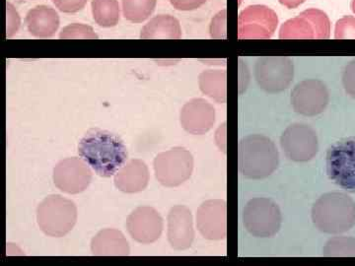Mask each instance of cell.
Here are the masks:
<instances>
[{"mask_svg": "<svg viewBox=\"0 0 355 266\" xmlns=\"http://www.w3.org/2000/svg\"><path fill=\"white\" fill-rule=\"evenodd\" d=\"M329 100L328 88L317 79H308L298 83L291 93L294 111L305 116H315L323 113Z\"/></svg>", "mask_w": 355, "mask_h": 266, "instance_id": "7c38bea8", "label": "cell"}, {"mask_svg": "<svg viewBox=\"0 0 355 266\" xmlns=\"http://www.w3.org/2000/svg\"><path fill=\"white\" fill-rule=\"evenodd\" d=\"M335 38L336 39H355V18L345 16L336 22Z\"/></svg>", "mask_w": 355, "mask_h": 266, "instance_id": "83f0119b", "label": "cell"}, {"mask_svg": "<svg viewBox=\"0 0 355 266\" xmlns=\"http://www.w3.org/2000/svg\"><path fill=\"white\" fill-rule=\"evenodd\" d=\"M311 20L316 31V39H326L330 38L331 21L324 11L316 8L308 9L302 12Z\"/></svg>", "mask_w": 355, "mask_h": 266, "instance_id": "484cf974", "label": "cell"}, {"mask_svg": "<svg viewBox=\"0 0 355 266\" xmlns=\"http://www.w3.org/2000/svg\"><path fill=\"white\" fill-rule=\"evenodd\" d=\"M28 31L36 38H51L60 27V16L50 6L34 7L26 15Z\"/></svg>", "mask_w": 355, "mask_h": 266, "instance_id": "ac0fdd59", "label": "cell"}, {"mask_svg": "<svg viewBox=\"0 0 355 266\" xmlns=\"http://www.w3.org/2000/svg\"><path fill=\"white\" fill-rule=\"evenodd\" d=\"M83 159L71 157L60 161L53 168V184L69 195H78L87 190L93 174Z\"/></svg>", "mask_w": 355, "mask_h": 266, "instance_id": "8fae6325", "label": "cell"}, {"mask_svg": "<svg viewBox=\"0 0 355 266\" xmlns=\"http://www.w3.org/2000/svg\"><path fill=\"white\" fill-rule=\"evenodd\" d=\"M78 154L98 176H114L128 159L127 146L120 137L107 130H90L78 144Z\"/></svg>", "mask_w": 355, "mask_h": 266, "instance_id": "6da1fadb", "label": "cell"}, {"mask_svg": "<svg viewBox=\"0 0 355 266\" xmlns=\"http://www.w3.org/2000/svg\"><path fill=\"white\" fill-rule=\"evenodd\" d=\"M20 27V17L17 11L7 2V38H11Z\"/></svg>", "mask_w": 355, "mask_h": 266, "instance_id": "4dcf8cb0", "label": "cell"}, {"mask_svg": "<svg viewBox=\"0 0 355 266\" xmlns=\"http://www.w3.org/2000/svg\"><path fill=\"white\" fill-rule=\"evenodd\" d=\"M305 1L306 0H279L280 3L288 9L297 8L298 6L304 3Z\"/></svg>", "mask_w": 355, "mask_h": 266, "instance_id": "836d02e7", "label": "cell"}, {"mask_svg": "<svg viewBox=\"0 0 355 266\" xmlns=\"http://www.w3.org/2000/svg\"><path fill=\"white\" fill-rule=\"evenodd\" d=\"M171 6L180 11H191L200 8L207 0H169Z\"/></svg>", "mask_w": 355, "mask_h": 266, "instance_id": "1f68e13d", "label": "cell"}, {"mask_svg": "<svg viewBox=\"0 0 355 266\" xmlns=\"http://www.w3.org/2000/svg\"><path fill=\"white\" fill-rule=\"evenodd\" d=\"M156 179L166 188H176L188 181L193 171V157L188 149L174 147L154 159Z\"/></svg>", "mask_w": 355, "mask_h": 266, "instance_id": "8992f818", "label": "cell"}, {"mask_svg": "<svg viewBox=\"0 0 355 266\" xmlns=\"http://www.w3.org/2000/svg\"><path fill=\"white\" fill-rule=\"evenodd\" d=\"M98 35L96 34L92 27L88 25L74 24L67 26L62 30L60 34V39H98Z\"/></svg>", "mask_w": 355, "mask_h": 266, "instance_id": "4316f807", "label": "cell"}, {"mask_svg": "<svg viewBox=\"0 0 355 266\" xmlns=\"http://www.w3.org/2000/svg\"><path fill=\"white\" fill-rule=\"evenodd\" d=\"M93 18L100 27L112 28L118 25L121 17L118 0H92Z\"/></svg>", "mask_w": 355, "mask_h": 266, "instance_id": "603a6c76", "label": "cell"}, {"mask_svg": "<svg viewBox=\"0 0 355 266\" xmlns=\"http://www.w3.org/2000/svg\"><path fill=\"white\" fill-rule=\"evenodd\" d=\"M182 37L181 25L179 20L169 14H161L155 16L144 28L140 33V38L148 39H174Z\"/></svg>", "mask_w": 355, "mask_h": 266, "instance_id": "ffe728a7", "label": "cell"}, {"mask_svg": "<svg viewBox=\"0 0 355 266\" xmlns=\"http://www.w3.org/2000/svg\"><path fill=\"white\" fill-rule=\"evenodd\" d=\"M91 253L97 256H127L130 247L121 231L104 229L91 241Z\"/></svg>", "mask_w": 355, "mask_h": 266, "instance_id": "d6986e66", "label": "cell"}, {"mask_svg": "<svg viewBox=\"0 0 355 266\" xmlns=\"http://www.w3.org/2000/svg\"><path fill=\"white\" fill-rule=\"evenodd\" d=\"M323 256L326 258H355V238H331L324 245Z\"/></svg>", "mask_w": 355, "mask_h": 266, "instance_id": "d4e9b609", "label": "cell"}, {"mask_svg": "<svg viewBox=\"0 0 355 266\" xmlns=\"http://www.w3.org/2000/svg\"><path fill=\"white\" fill-rule=\"evenodd\" d=\"M164 222L160 213L150 206L133 210L127 219L128 234L139 244H153L162 235Z\"/></svg>", "mask_w": 355, "mask_h": 266, "instance_id": "4fadbf2b", "label": "cell"}, {"mask_svg": "<svg viewBox=\"0 0 355 266\" xmlns=\"http://www.w3.org/2000/svg\"><path fill=\"white\" fill-rule=\"evenodd\" d=\"M58 10L64 13H76L83 10L87 0H51Z\"/></svg>", "mask_w": 355, "mask_h": 266, "instance_id": "f546056e", "label": "cell"}, {"mask_svg": "<svg viewBox=\"0 0 355 266\" xmlns=\"http://www.w3.org/2000/svg\"><path fill=\"white\" fill-rule=\"evenodd\" d=\"M279 205L270 198L256 197L249 200L243 211V223L248 232L257 238H272L282 225Z\"/></svg>", "mask_w": 355, "mask_h": 266, "instance_id": "5b68a950", "label": "cell"}, {"mask_svg": "<svg viewBox=\"0 0 355 266\" xmlns=\"http://www.w3.org/2000/svg\"><path fill=\"white\" fill-rule=\"evenodd\" d=\"M327 172L334 183L355 193V137L336 142L327 154Z\"/></svg>", "mask_w": 355, "mask_h": 266, "instance_id": "52a82bcc", "label": "cell"}, {"mask_svg": "<svg viewBox=\"0 0 355 266\" xmlns=\"http://www.w3.org/2000/svg\"><path fill=\"white\" fill-rule=\"evenodd\" d=\"M148 167L139 159H132L114 175V183L121 193H137L144 191L149 184Z\"/></svg>", "mask_w": 355, "mask_h": 266, "instance_id": "e0dca14e", "label": "cell"}, {"mask_svg": "<svg viewBox=\"0 0 355 266\" xmlns=\"http://www.w3.org/2000/svg\"><path fill=\"white\" fill-rule=\"evenodd\" d=\"M240 172L250 179H263L272 176L279 168V154L272 139L252 134L240 141L238 148Z\"/></svg>", "mask_w": 355, "mask_h": 266, "instance_id": "7a4b0ae2", "label": "cell"}, {"mask_svg": "<svg viewBox=\"0 0 355 266\" xmlns=\"http://www.w3.org/2000/svg\"><path fill=\"white\" fill-rule=\"evenodd\" d=\"M168 241L177 251L190 249L195 240L193 214L187 206L176 205L168 214Z\"/></svg>", "mask_w": 355, "mask_h": 266, "instance_id": "2e32d148", "label": "cell"}, {"mask_svg": "<svg viewBox=\"0 0 355 266\" xmlns=\"http://www.w3.org/2000/svg\"><path fill=\"white\" fill-rule=\"evenodd\" d=\"M280 145L286 157L294 162H308L319 150L316 132L303 123L287 127L280 137Z\"/></svg>", "mask_w": 355, "mask_h": 266, "instance_id": "30bf717a", "label": "cell"}, {"mask_svg": "<svg viewBox=\"0 0 355 266\" xmlns=\"http://www.w3.org/2000/svg\"><path fill=\"white\" fill-rule=\"evenodd\" d=\"M312 220L321 232L343 234L355 225V202L347 193H326L315 202Z\"/></svg>", "mask_w": 355, "mask_h": 266, "instance_id": "3957f363", "label": "cell"}, {"mask_svg": "<svg viewBox=\"0 0 355 266\" xmlns=\"http://www.w3.org/2000/svg\"><path fill=\"white\" fill-rule=\"evenodd\" d=\"M37 223L49 237L62 238L69 234L77 222L76 203L60 195H51L40 203Z\"/></svg>", "mask_w": 355, "mask_h": 266, "instance_id": "277c9868", "label": "cell"}, {"mask_svg": "<svg viewBox=\"0 0 355 266\" xmlns=\"http://www.w3.org/2000/svg\"><path fill=\"white\" fill-rule=\"evenodd\" d=\"M279 24L277 14L265 6H251L238 18V37L240 39H270Z\"/></svg>", "mask_w": 355, "mask_h": 266, "instance_id": "9c48e42d", "label": "cell"}, {"mask_svg": "<svg viewBox=\"0 0 355 266\" xmlns=\"http://www.w3.org/2000/svg\"><path fill=\"white\" fill-rule=\"evenodd\" d=\"M198 85L203 94L219 104L227 100V73L225 70H205L198 76Z\"/></svg>", "mask_w": 355, "mask_h": 266, "instance_id": "44dd1931", "label": "cell"}, {"mask_svg": "<svg viewBox=\"0 0 355 266\" xmlns=\"http://www.w3.org/2000/svg\"><path fill=\"white\" fill-rule=\"evenodd\" d=\"M123 17L132 23H142L155 10L157 0H121Z\"/></svg>", "mask_w": 355, "mask_h": 266, "instance_id": "cb8c5ba5", "label": "cell"}, {"mask_svg": "<svg viewBox=\"0 0 355 266\" xmlns=\"http://www.w3.org/2000/svg\"><path fill=\"white\" fill-rule=\"evenodd\" d=\"M343 85L345 92L355 99V60H352L343 70Z\"/></svg>", "mask_w": 355, "mask_h": 266, "instance_id": "f1b7e54d", "label": "cell"}, {"mask_svg": "<svg viewBox=\"0 0 355 266\" xmlns=\"http://www.w3.org/2000/svg\"><path fill=\"white\" fill-rule=\"evenodd\" d=\"M226 17V10L221 11L217 14L216 17L212 19L211 26H210V34L212 38H221V21Z\"/></svg>", "mask_w": 355, "mask_h": 266, "instance_id": "d6a6232c", "label": "cell"}, {"mask_svg": "<svg viewBox=\"0 0 355 266\" xmlns=\"http://www.w3.org/2000/svg\"><path fill=\"white\" fill-rule=\"evenodd\" d=\"M197 227L205 239L220 241L227 236V204L223 200H207L198 207Z\"/></svg>", "mask_w": 355, "mask_h": 266, "instance_id": "5bb4252c", "label": "cell"}, {"mask_svg": "<svg viewBox=\"0 0 355 266\" xmlns=\"http://www.w3.org/2000/svg\"><path fill=\"white\" fill-rule=\"evenodd\" d=\"M294 77V65L287 57H263L254 65V78L268 93H279L289 87Z\"/></svg>", "mask_w": 355, "mask_h": 266, "instance_id": "ba28073f", "label": "cell"}, {"mask_svg": "<svg viewBox=\"0 0 355 266\" xmlns=\"http://www.w3.org/2000/svg\"><path fill=\"white\" fill-rule=\"evenodd\" d=\"M279 38L282 39H316L314 25L309 18L301 13L298 17L286 21L280 28Z\"/></svg>", "mask_w": 355, "mask_h": 266, "instance_id": "7402d4cb", "label": "cell"}, {"mask_svg": "<svg viewBox=\"0 0 355 266\" xmlns=\"http://www.w3.org/2000/svg\"><path fill=\"white\" fill-rule=\"evenodd\" d=\"M352 12H354L355 14V0H352Z\"/></svg>", "mask_w": 355, "mask_h": 266, "instance_id": "e575fe53", "label": "cell"}, {"mask_svg": "<svg viewBox=\"0 0 355 266\" xmlns=\"http://www.w3.org/2000/svg\"><path fill=\"white\" fill-rule=\"evenodd\" d=\"M180 123L191 134H205L216 123V109L207 100L200 98L191 100L181 109Z\"/></svg>", "mask_w": 355, "mask_h": 266, "instance_id": "9a60e30c", "label": "cell"}]
</instances>
